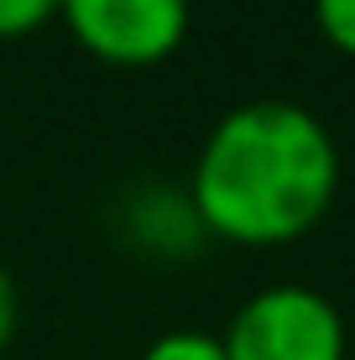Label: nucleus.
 <instances>
[{
  "mask_svg": "<svg viewBox=\"0 0 355 360\" xmlns=\"http://www.w3.org/2000/svg\"><path fill=\"white\" fill-rule=\"evenodd\" d=\"M340 146L309 105L246 99L209 126L188 178L199 225L235 245H288L329 214Z\"/></svg>",
  "mask_w": 355,
  "mask_h": 360,
  "instance_id": "obj_1",
  "label": "nucleus"
},
{
  "mask_svg": "<svg viewBox=\"0 0 355 360\" xmlns=\"http://www.w3.org/2000/svg\"><path fill=\"white\" fill-rule=\"evenodd\" d=\"M225 360H345V314L303 282H272L230 314Z\"/></svg>",
  "mask_w": 355,
  "mask_h": 360,
  "instance_id": "obj_2",
  "label": "nucleus"
},
{
  "mask_svg": "<svg viewBox=\"0 0 355 360\" xmlns=\"http://www.w3.org/2000/svg\"><path fill=\"white\" fill-rule=\"evenodd\" d=\"M58 21L100 63L152 68L183 47L193 6L188 0H63Z\"/></svg>",
  "mask_w": 355,
  "mask_h": 360,
  "instance_id": "obj_3",
  "label": "nucleus"
},
{
  "mask_svg": "<svg viewBox=\"0 0 355 360\" xmlns=\"http://www.w3.org/2000/svg\"><path fill=\"white\" fill-rule=\"evenodd\" d=\"M136 360H225V345H219V334H204V329H167Z\"/></svg>",
  "mask_w": 355,
  "mask_h": 360,
  "instance_id": "obj_4",
  "label": "nucleus"
},
{
  "mask_svg": "<svg viewBox=\"0 0 355 360\" xmlns=\"http://www.w3.org/2000/svg\"><path fill=\"white\" fill-rule=\"evenodd\" d=\"M314 21L329 47L355 58V0H314Z\"/></svg>",
  "mask_w": 355,
  "mask_h": 360,
  "instance_id": "obj_5",
  "label": "nucleus"
},
{
  "mask_svg": "<svg viewBox=\"0 0 355 360\" xmlns=\"http://www.w3.org/2000/svg\"><path fill=\"white\" fill-rule=\"evenodd\" d=\"M58 6H63V0H0V42L37 32L42 21L58 16Z\"/></svg>",
  "mask_w": 355,
  "mask_h": 360,
  "instance_id": "obj_6",
  "label": "nucleus"
},
{
  "mask_svg": "<svg viewBox=\"0 0 355 360\" xmlns=\"http://www.w3.org/2000/svg\"><path fill=\"white\" fill-rule=\"evenodd\" d=\"M16 314H21V303H16V277H11V266L0 262V355H6L11 334H16Z\"/></svg>",
  "mask_w": 355,
  "mask_h": 360,
  "instance_id": "obj_7",
  "label": "nucleus"
}]
</instances>
